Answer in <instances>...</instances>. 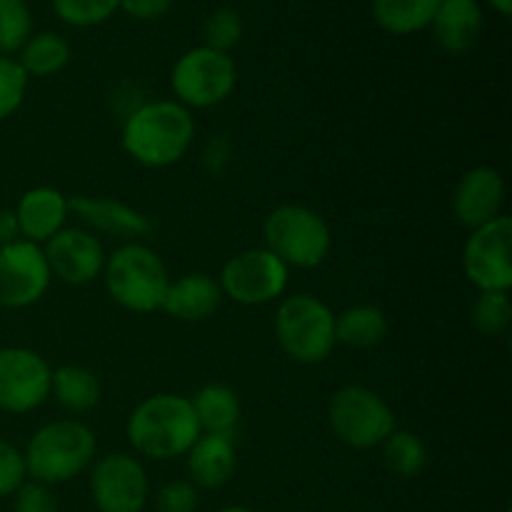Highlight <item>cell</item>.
<instances>
[{"label":"cell","instance_id":"obj_8","mask_svg":"<svg viewBox=\"0 0 512 512\" xmlns=\"http://www.w3.org/2000/svg\"><path fill=\"white\" fill-rule=\"evenodd\" d=\"M335 438L355 450L380 448L395 430V413L375 390L345 385L333 395L328 408Z\"/></svg>","mask_w":512,"mask_h":512},{"label":"cell","instance_id":"obj_3","mask_svg":"<svg viewBox=\"0 0 512 512\" xmlns=\"http://www.w3.org/2000/svg\"><path fill=\"white\" fill-rule=\"evenodd\" d=\"M98 453L95 433L80 420H53L35 430L23 460L28 478L43 485L68 483L93 465Z\"/></svg>","mask_w":512,"mask_h":512},{"label":"cell","instance_id":"obj_32","mask_svg":"<svg viewBox=\"0 0 512 512\" xmlns=\"http://www.w3.org/2000/svg\"><path fill=\"white\" fill-rule=\"evenodd\" d=\"M25 478H28V470H25L23 453L13 443L0 438V498L15 495Z\"/></svg>","mask_w":512,"mask_h":512},{"label":"cell","instance_id":"obj_22","mask_svg":"<svg viewBox=\"0 0 512 512\" xmlns=\"http://www.w3.org/2000/svg\"><path fill=\"white\" fill-rule=\"evenodd\" d=\"M50 395L68 413H88L100 403V380L83 365H60L50 378Z\"/></svg>","mask_w":512,"mask_h":512},{"label":"cell","instance_id":"obj_33","mask_svg":"<svg viewBox=\"0 0 512 512\" xmlns=\"http://www.w3.org/2000/svg\"><path fill=\"white\" fill-rule=\"evenodd\" d=\"M198 488L190 480H173L158 490V512H195Z\"/></svg>","mask_w":512,"mask_h":512},{"label":"cell","instance_id":"obj_36","mask_svg":"<svg viewBox=\"0 0 512 512\" xmlns=\"http://www.w3.org/2000/svg\"><path fill=\"white\" fill-rule=\"evenodd\" d=\"M20 240V230H18V220H15L13 210H0V248L5 245L15 243Z\"/></svg>","mask_w":512,"mask_h":512},{"label":"cell","instance_id":"obj_37","mask_svg":"<svg viewBox=\"0 0 512 512\" xmlns=\"http://www.w3.org/2000/svg\"><path fill=\"white\" fill-rule=\"evenodd\" d=\"M488 5H493V10H498L503 18H508V15L512 13V0H485Z\"/></svg>","mask_w":512,"mask_h":512},{"label":"cell","instance_id":"obj_17","mask_svg":"<svg viewBox=\"0 0 512 512\" xmlns=\"http://www.w3.org/2000/svg\"><path fill=\"white\" fill-rule=\"evenodd\" d=\"M13 213L15 220H18L20 240L45 245L53 235H58L65 228L70 203L60 190L40 185V188H30L28 193H23Z\"/></svg>","mask_w":512,"mask_h":512},{"label":"cell","instance_id":"obj_29","mask_svg":"<svg viewBox=\"0 0 512 512\" xmlns=\"http://www.w3.org/2000/svg\"><path fill=\"white\" fill-rule=\"evenodd\" d=\"M50 3L55 15L73 28H93L120 10V0H50Z\"/></svg>","mask_w":512,"mask_h":512},{"label":"cell","instance_id":"obj_34","mask_svg":"<svg viewBox=\"0 0 512 512\" xmlns=\"http://www.w3.org/2000/svg\"><path fill=\"white\" fill-rule=\"evenodd\" d=\"M15 512H58V500H55L50 485L38 483V480H25L15 490Z\"/></svg>","mask_w":512,"mask_h":512},{"label":"cell","instance_id":"obj_19","mask_svg":"<svg viewBox=\"0 0 512 512\" xmlns=\"http://www.w3.org/2000/svg\"><path fill=\"white\" fill-rule=\"evenodd\" d=\"M188 460L190 483L203 490H220L230 483L238 468V453H235L233 438L203 433L185 453Z\"/></svg>","mask_w":512,"mask_h":512},{"label":"cell","instance_id":"obj_7","mask_svg":"<svg viewBox=\"0 0 512 512\" xmlns=\"http://www.w3.org/2000/svg\"><path fill=\"white\" fill-rule=\"evenodd\" d=\"M235 85H238V68L233 55L205 45L180 55L170 73L175 100L188 110H205L225 103L233 95Z\"/></svg>","mask_w":512,"mask_h":512},{"label":"cell","instance_id":"obj_31","mask_svg":"<svg viewBox=\"0 0 512 512\" xmlns=\"http://www.w3.org/2000/svg\"><path fill=\"white\" fill-rule=\"evenodd\" d=\"M28 75L13 55H0V120L18 113L28 93Z\"/></svg>","mask_w":512,"mask_h":512},{"label":"cell","instance_id":"obj_5","mask_svg":"<svg viewBox=\"0 0 512 512\" xmlns=\"http://www.w3.org/2000/svg\"><path fill=\"white\" fill-rule=\"evenodd\" d=\"M275 338L283 353L295 363H323L338 345L333 310L308 293L283 298L275 310Z\"/></svg>","mask_w":512,"mask_h":512},{"label":"cell","instance_id":"obj_9","mask_svg":"<svg viewBox=\"0 0 512 512\" xmlns=\"http://www.w3.org/2000/svg\"><path fill=\"white\" fill-rule=\"evenodd\" d=\"M290 268L268 248H250L230 258L220 270V290L238 305H268L288 290Z\"/></svg>","mask_w":512,"mask_h":512},{"label":"cell","instance_id":"obj_21","mask_svg":"<svg viewBox=\"0 0 512 512\" xmlns=\"http://www.w3.org/2000/svg\"><path fill=\"white\" fill-rule=\"evenodd\" d=\"M190 405L198 418L200 433L235 438L243 408H240V398L233 388L223 383H208L190 398Z\"/></svg>","mask_w":512,"mask_h":512},{"label":"cell","instance_id":"obj_35","mask_svg":"<svg viewBox=\"0 0 512 512\" xmlns=\"http://www.w3.org/2000/svg\"><path fill=\"white\" fill-rule=\"evenodd\" d=\"M173 8V0H120V10L135 20H158Z\"/></svg>","mask_w":512,"mask_h":512},{"label":"cell","instance_id":"obj_15","mask_svg":"<svg viewBox=\"0 0 512 512\" xmlns=\"http://www.w3.org/2000/svg\"><path fill=\"white\" fill-rule=\"evenodd\" d=\"M505 203V180L490 165H478L470 168L463 178L458 180L450 198V208H453L455 220L463 228L475 230L483 225L493 223L500 218V210Z\"/></svg>","mask_w":512,"mask_h":512},{"label":"cell","instance_id":"obj_30","mask_svg":"<svg viewBox=\"0 0 512 512\" xmlns=\"http://www.w3.org/2000/svg\"><path fill=\"white\" fill-rule=\"evenodd\" d=\"M243 18L235 8H218L205 18L203 23V40L205 48L230 53L235 45L243 40Z\"/></svg>","mask_w":512,"mask_h":512},{"label":"cell","instance_id":"obj_23","mask_svg":"<svg viewBox=\"0 0 512 512\" xmlns=\"http://www.w3.org/2000/svg\"><path fill=\"white\" fill-rule=\"evenodd\" d=\"M388 335V318L378 305L360 303L335 315V343L368 350L380 345Z\"/></svg>","mask_w":512,"mask_h":512},{"label":"cell","instance_id":"obj_14","mask_svg":"<svg viewBox=\"0 0 512 512\" xmlns=\"http://www.w3.org/2000/svg\"><path fill=\"white\" fill-rule=\"evenodd\" d=\"M53 278L68 285H88L105 268L103 243L85 228H63L43 248Z\"/></svg>","mask_w":512,"mask_h":512},{"label":"cell","instance_id":"obj_1","mask_svg":"<svg viewBox=\"0 0 512 512\" xmlns=\"http://www.w3.org/2000/svg\"><path fill=\"white\" fill-rule=\"evenodd\" d=\"M195 138V120L178 100H150L125 115L120 145L143 168H170L180 163Z\"/></svg>","mask_w":512,"mask_h":512},{"label":"cell","instance_id":"obj_6","mask_svg":"<svg viewBox=\"0 0 512 512\" xmlns=\"http://www.w3.org/2000/svg\"><path fill=\"white\" fill-rule=\"evenodd\" d=\"M263 238L265 248L288 268H318L333 248V233L323 215L293 203L270 210L263 223Z\"/></svg>","mask_w":512,"mask_h":512},{"label":"cell","instance_id":"obj_10","mask_svg":"<svg viewBox=\"0 0 512 512\" xmlns=\"http://www.w3.org/2000/svg\"><path fill=\"white\" fill-rule=\"evenodd\" d=\"M512 220L500 215L493 223L483 228L470 230V238L463 248V270L465 278L485 293V290H500L510 293L512 288Z\"/></svg>","mask_w":512,"mask_h":512},{"label":"cell","instance_id":"obj_24","mask_svg":"<svg viewBox=\"0 0 512 512\" xmlns=\"http://www.w3.org/2000/svg\"><path fill=\"white\" fill-rule=\"evenodd\" d=\"M440 0H373V18L385 33L413 35L430 28Z\"/></svg>","mask_w":512,"mask_h":512},{"label":"cell","instance_id":"obj_27","mask_svg":"<svg viewBox=\"0 0 512 512\" xmlns=\"http://www.w3.org/2000/svg\"><path fill=\"white\" fill-rule=\"evenodd\" d=\"M33 35V13L25 0H0V55L20 53Z\"/></svg>","mask_w":512,"mask_h":512},{"label":"cell","instance_id":"obj_11","mask_svg":"<svg viewBox=\"0 0 512 512\" xmlns=\"http://www.w3.org/2000/svg\"><path fill=\"white\" fill-rule=\"evenodd\" d=\"M53 370L30 348H0V410L23 415L50 398Z\"/></svg>","mask_w":512,"mask_h":512},{"label":"cell","instance_id":"obj_20","mask_svg":"<svg viewBox=\"0 0 512 512\" xmlns=\"http://www.w3.org/2000/svg\"><path fill=\"white\" fill-rule=\"evenodd\" d=\"M430 28L445 53H468L483 30V8L478 0H440Z\"/></svg>","mask_w":512,"mask_h":512},{"label":"cell","instance_id":"obj_28","mask_svg":"<svg viewBox=\"0 0 512 512\" xmlns=\"http://www.w3.org/2000/svg\"><path fill=\"white\" fill-rule=\"evenodd\" d=\"M473 323L488 338L495 335H503L508 330L512 320V303L508 293H500V290H485L475 298L473 303Z\"/></svg>","mask_w":512,"mask_h":512},{"label":"cell","instance_id":"obj_25","mask_svg":"<svg viewBox=\"0 0 512 512\" xmlns=\"http://www.w3.org/2000/svg\"><path fill=\"white\" fill-rule=\"evenodd\" d=\"M73 58L70 43L58 33L30 35L28 43L20 48L18 63L23 65L28 78H53Z\"/></svg>","mask_w":512,"mask_h":512},{"label":"cell","instance_id":"obj_26","mask_svg":"<svg viewBox=\"0 0 512 512\" xmlns=\"http://www.w3.org/2000/svg\"><path fill=\"white\" fill-rule=\"evenodd\" d=\"M383 448V463L398 478H415L423 473L425 463H428V450H425L423 440L408 430H398L385 438Z\"/></svg>","mask_w":512,"mask_h":512},{"label":"cell","instance_id":"obj_13","mask_svg":"<svg viewBox=\"0 0 512 512\" xmlns=\"http://www.w3.org/2000/svg\"><path fill=\"white\" fill-rule=\"evenodd\" d=\"M53 273L40 245L28 240L0 248V305L23 310L38 303L50 288Z\"/></svg>","mask_w":512,"mask_h":512},{"label":"cell","instance_id":"obj_16","mask_svg":"<svg viewBox=\"0 0 512 512\" xmlns=\"http://www.w3.org/2000/svg\"><path fill=\"white\" fill-rule=\"evenodd\" d=\"M70 213L78 215L85 225L100 233L118 238H140L153 230V220L128 203L108 195H73L68 198Z\"/></svg>","mask_w":512,"mask_h":512},{"label":"cell","instance_id":"obj_38","mask_svg":"<svg viewBox=\"0 0 512 512\" xmlns=\"http://www.w3.org/2000/svg\"><path fill=\"white\" fill-rule=\"evenodd\" d=\"M218 512H253L250 508H243V505H228V508L218 510Z\"/></svg>","mask_w":512,"mask_h":512},{"label":"cell","instance_id":"obj_2","mask_svg":"<svg viewBox=\"0 0 512 512\" xmlns=\"http://www.w3.org/2000/svg\"><path fill=\"white\" fill-rule=\"evenodd\" d=\"M125 433L135 453L150 460L183 458L203 435L190 398L178 393H155L135 405Z\"/></svg>","mask_w":512,"mask_h":512},{"label":"cell","instance_id":"obj_18","mask_svg":"<svg viewBox=\"0 0 512 512\" xmlns=\"http://www.w3.org/2000/svg\"><path fill=\"white\" fill-rule=\"evenodd\" d=\"M223 298L218 278L208 273H188L170 280L160 310L180 323H200L220 308Z\"/></svg>","mask_w":512,"mask_h":512},{"label":"cell","instance_id":"obj_12","mask_svg":"<svg viewBox=\"0 0 512 512\" xmlns=\"http://www.w3.org/2000/svg\"><path fill=\"white\" fill-rule=\"evenodd\" d=\"M90 495L100 512H143L150 495L148 473L133 455H105L93 465Z\"/></svg>","mask_w":512,"mask_h":512},{"label":"cell","instance_id":"obj_4","mask_svg":"<svg viewBox=\"0 0 512 512\" xmlns=\"http://www.w3.org/2000/svg\"><path fill=\"white\" fill-rule=\"evenodd\" d=\"M105 288L120 308L130 313H153L163 308L170 273L163 258L143 243H125L105 258Z\"/></svg>","mask_w":512,"mask_h":512}]
</instances>
